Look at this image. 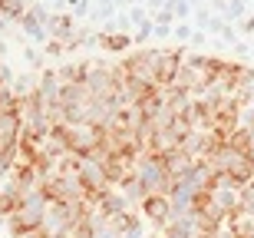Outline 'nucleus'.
<instances>
[{"label":"nucleus","mask_w":254,"mask_h":238,"mask_svg":"<svg viewBox=\"0 0 254 238\" xmlns=\"http://www.w3.org/2000/svg\"><path fill=\"white\" fill-rule=\"evenodd\" d=\"M135 175H139L142 189L149 192V195H169L172 175H169V169H165L162 156H155V153H142L139 159H135Z\"/></svg>","instance_id":"nucleus-1"},{"label":"nucleus","mask_w":254,"mask_h":238,"mask_svg":"<svg viewBox=\"0 0 254 238\" xmlns=\"http://www.w3.org/2000/svg\"><path fill=\"white\" fill-rule=\"evenodd\" d=\"M185 47H172V50H159V63H155V86L159 89H169L179 77L182 63H185Z\"/></svg>","instance_id":"nucleus-2"},{"label":"nucleus","mask_w":254,"mask_h":238,"mask_svg":"<svg viewBox=\"0 0 254 238\" xmlns=\"http://www.w3.org/2000/svg\"><path fill=\"white\" fill-rule=\"evenodd\" d=\"M142 219L152 225V232H165V225L172 222V202L169 195H145L135 209Z\"/></svg>","instance_id":"nucleus-3"},{"label":"nucleus","mask_w":254,"mask_h":238,"mask_svg":"<svg viewBox=\"0 0 254 238\" xmlns=\"http://www.w3.org/2000/svg\"><path fill=\"white\" fill-rule=\"evenodd\" d=\"M86 96L89 99H109L116 89V79H113V67L106 63H89V73H86Z\"/></svg>","instance_id":"nucleus-4"},{"label":"nucleus","mask_w":254,"mask_h":238,"mask_svg":"<svg viewBox=\"0 0 254 238\" xmlns=\"http://www.w3.org/2000/svg\"><path fill=\"white\" fill-rule=\"evenodd\" d=\"M109 229L116 232V238H145V219L135 209H129L123 215L109 219Z\"/></svg>","instance_id":"nucleus-5"},{"label":"nucleus","mask_w":254,"mask_h":238,"mask_svg":"<svg viewBox=\"0 0 254 238\" xmlns=\"http://www.w3.org/2000/svg\"><path fill=\"white\" fill-rule=\"evenodd\" d=\"M96 43L106 50V53H126L132 47V33H123V30H116V23H106L103 33H96Z\"/></svg>","instance_id":"nucleus-6"},{"label":"nucleus","mask_w":254,"mask_h":238,"mask_svg":"<svg viewBox=\"0 0 254 238\" xmlns=\"http://www.w3.org/2000/svg\"><path fill=\"white\" fill-rule=\"evenodd\" d=\"M47 33L53 40H60V43H69L76 37V17L73 13H53L47 23Z\"/></svg>","instance_id":"nucleus-7"},{"label":"nucleus","mask_w":254,"mask_h":238,"mask_svg":"<svg viewBox=\"0 0 254 238\" xmlns=\"http://www.w3.org/2000/svg\"><path fill=\"white\" fill-rule=\"evenodd\" d=\"M132 205L126 202V195L119 189H109V192H103V199L96 202V212L99 215H106V219H116V215H123V212H129Z\"/></svg>","instance_id":"nucleus-8"},{"label":"nucleus","mask_w":254,"mask_h":238,"mask_svg":"<svg viewBox=\"0 0 254 238\" xmlns=\"http://www.w3.org/2000/svg\"><path fill=\"white\" fill-rule=\"evenodd\" d=\"M119 192L126 195V202H129L132 209H139V202L145 199V195H149V192L142 189V182H139V175H135V169H132L129 175H126V179L119 182Z\"/></svg>","instance_id":"nucleus-9"},{"label":"nucleus","mask_w":254,"mask_h":238,"mask_svg":"<svg viewBox=\"0 0 254 238\" xmlns=\"http://www.w3.org/2000/svg\"><path fill=\"white\" fill-rule=\"evenodd\" d=\"M17 23H20V30H23V33H27V37L33 40V43H47V40H50L47 27H43V23H40V20L33 17V13H30V10H27V13H23V17L17 20Z\"/></svg>","instance_id":"nucleus-10"},{"label":"nucleus","mask_w":254,"mask_h":238,"mask_svg":"<svg viewBox=\"0 0 254 238\" xmlns=\"http://www.w3.org/2000/svg\"><path fill=\"white\" fill-rule=\"evenodd\" d=\"M86 73H89V63H86V60H79V63H63V67L57 70L60 83H86Z\"/></svg>","instance_id":"nucleus-11"},{"label":"nucleus","mask_w":254,"mask_h":238,"mask_svg":"<svg viewBox=\"0 0 254 238\" xmlns=\"http://www.w3.org/2000/svg\"><path fill=\"white\" fill-rule=\"evenodd\" d=\"M27 0H0V17L10 20V23H17L23 13H27Z\"/></svg>","instance_id":"nucleus-12"},{"label":"nucleus","mask_w":254,"mask_h":238,"mask_svg":"<svg viewBox=\"0 0 254 238\" xmlns=\"http://www.w3.org/2000/svg\"><path fill=\"white\" fill-rule=\"evenodd\" d=\"M20 202H23V195H17L13 189H0V219H10L20 209Z\"/></svg>","instance_id":"nucleus-13"},{"label":"nucleus","mask_w":254,"mask_h":238,"mask_svg":"<svg viewBox=\"0 0 254 238\" xmlns=\"http://www.w3.org/2000/svg\"><path fill=\"white\" fill-rule=\"evenodd\" d=\"M221 17L228 20V23H241V20L248 17V7L241 3V0H228V7H225V13Z\"/></svg>","instance_id":"nucleus-14"},{"label":"nucleus","mask_w":254,"mask_h":238,"mask_svg":"<svg viewBox=\"0 0 254 238\" xmlns=\"http://www.w3.org/2000/svg\"><path fill=\"white\" fill-rule=\"evenodd\" d=\"M191 33H195V27H191L189 20H179V23H175V27H172V37L179 40L182 47H185V43H189V40H191Z\"/></svg>","instance_id":"nucleus-15"},{"label":"nucleus","mask_w":254,"mask_h":238,"mask_svg":"<svg viewBox=\"0 0 254 238\" xmlns=\"http://www.w3.org/2000/svg\"><path fill=\"white\" fill-rule=\"evenodd\" d=\"M241 209H245L248 219H254V179L241 189Z\"/></svg>","instance_id":"nucleus-16"},{"label":"nucleus","mask_w":254,"mask_h":238,"mask_svg":"<svg viewBox=\"0 0 254 238\" xmlns=\"http://www.w3.org/2000/svg\"><path fill=\"white\" fill-rule=\"evenodd\" d=\"M152 17V23H159V27H175L179 20H175V13H172L169 7H162V10H155V13H149Z\"/></svg>","instance_id":"nucleus-17"},{"label":"nucleus","mask_w":254,"mask_h":238,"mask_svg":"<svg viewBox=\"0 0 254 238\" xmlns=\"http://www.w3.org/2000/svg\"><path fill=\"white\" fill-rule=\"evenodd\" d=\"M152 33H155V23H152V17H149L145 23H139V27H135V33H132V43H145Z\"/></svg>","instance_id":"nucleus-18"},{"label":"nucleus","mask_w":254,"mask_h":238,"mask_svg":"<svg viewBox=\"0 0 254 238\" xmlns=\"http://www.w3.org/2000/svg\"><path fill=\"white\" fill-rule=\"evenodd\" d=\"M69 238H96V229L89 222H76L73 229H69Z\"/></svg>","instance_id":"nucleus-19"},{"label":"nucleus","mask_w":254,"mask_h":238,"mask_svg":"<svg viewBox=\"0 0 254 238\" xmlns=\"http://www.w3.org/2000/svg\"><path fill=\"white\" fill-rule=\"evenodd\" d=\"M126 17H129L132 27H139V23H145V20H149V10H145V7H135V3H132V7L126 10Z\"/></svg>","instance_id":"nucleus-20"},{"label":"nucleus","mask_w":254,"mask_h":238,"mask_svg":"<svg viewBox=\"0 0 254 238\" xmlns=\"http://www.w3.org/2000/svg\"><path fill=\"white\" fill-rule=\"evenodd\" d=\"M43 50H47V57H63V53H66V43H60V40L50 37L47 43H43Z\"/></svg>","instance_id":"nucleus-21"},{"label":"nucleus","mask_w":254,"mask_h":238,"mask_svg":"<svg viewBox=\"0 0 254 238\" xmlns=\"http://www.w3.org/2000/svg\"><path fill=\"white\" fill-rule=\"evenodd\" d=\"M191 17H195V30H205L208 27V20H211V10H191Z\"/></svg>","instance_id":"nucleus-22"},{"label":"nucleus","mask_w":254,"mask_h":238,"mask_svg":"<svg viewBox=\"0 0 254 238\" xmlns=\"http://www.w3.org/2000/svg\"><path fill=\"white\" fill-rule=\"evenodd\" d=\"M225 27H228V20H225V17H218V13H211V20H208V27H205V30H208V33H221Z\"/></svg>","instance_id":"nucleus-23"},{"label":"nucleus","mask_w":254,"mask_h":238,"mask_svg":"<svg viewBox=\"0 0 254 238\" xmlns=\"http://www.w3.org/2000/svg\"><path fill=\"white\" fill-rule=\"evenodd\" d=\"M69 10H73V17H86V13L93 10V3H89V0H76V3H73Z\"/></svg>","instance_id":"nucleus-24"},{"label":"nucleus","mask_w":254,"mask_h":238,"mask_svg":"<svg viewBox=\"0 0 254 238\" xmlns=\"http://www.w3.org/2000/svg\"><path fill=\"white\" fill-rule=\"evenodd\" d=\"M218 37L225 40V43H238V30H235V23H228V27L221 30V33H218Z\"/></svg>","instance_id":"nucleus-25"},{"label":"nucleus","mask_w":254,"mask_h":238,"mask_svg":"<svg viewBox=\"0 0 254 238\" xmlns=\"http://www.w3.org/2000/svg\"><path fill=\"white\" fill-rule=\"evenodd\" d=\"M238 30H241V33H248V37H254V13H248V17L238 23Z\"/></svg>","instance_id":"nucleus-26"},{"label":"nucleus","mask_w":254,"mask_h":238,"mask_svg":"<svg viewBox=\"0 0 254 238\" xmlns=\"http://www.w3.org/2000/svg\"><path fill=\"white\" fill-rule=\"evenodd\" d=\"M205 30H195V33H191V40H189V43H191V47H205Z\"/></svg>","instance_id":"nucleus-27"},{"label":"nucleus","mask_w":254,"mask_h":238,"mask_svg":"<svg viewBox=\"0 0 254 238\" xmlns=\"http://www.w3.org/2000/svg\"><path fill=\"white\" fill-rule=\"evenodd\" d=\"M23 57H27L30 63H33V67H40V53H37L33 47H27V50H23Z\"/></svg>","instance_id":"nucleus-28"},{"label":"nucleus","mask_w":254,"mask_h":238,"mask_svg":"<svg viewBox=\"0 0 254 238\" xmlns=\"http://www.w3.org/2000/svg\"><path fill=\"white\" fill-rule=\"evenodd\" d=\"M165 7V0H145V10H149V13H155V10H162Z\"/></svg>","instance_id":"nucleus-29"},{"label":"nucleus","mask_w":254,"mask_h":238,"mask_svg":"<svg viewBox=\"0 0 254 238\" xmlns=\"http://www.w3.org/2000/svg\"><path fill=\"white\" fill-rule=\"evenodd\" d=\"M169 33H172V27H159V23H155V37H159V40H165Z\"/></svg>","instance_id":"nucleus-30"},{"label":"nucleus","mask_w":254,"mask_h":238,"mask_svg":"<svg viewBox=\"0 0 254 238\" xmlns=\"http://www.w3.org/2000/svg\"><path fill=\"white\" fill-rule=\"evenodd\" d=\"M96 238H116V232H113V229H109V225H106V229H103V232H96Z\"/></svg>","instance_id":"nucleus-31"},{"label":"nucleus","mask_w":254,"mask_h":238,"mask_svg":"<svg viewBox=\"0 0 254 238\" xmlns=\"http://www.w3.org/2000/svg\"><path fill=\"white\" fill-rule=\"evenodd\" d=\"M191 3V10H205V0H189Z\"/></svg>","instance_id":"nucleus-32"},{"label":"nucleus","mask_w":254,"mask_h":238,"mask_svg":"<svg viewBox=\"0 0 254 238\" xmlns=\"http://www.w3.org/2000/svg\"><path fill=\"white\" fill-rule=\"evenodd\" d=\"M145 238H162V232H152V235H145Z\"/></svg>","instance_id":"nucleus-33"},{"label":"nucleus","mask_w":254,"mask_h":238,"mask_svg":"<svg viewBox=\"0 0 254 238\" xmlns=\"http://www.w3.org/2000/svg\"><path fill=\"white\" fill-rule=\"evenodd\" d=\"M129 3H145V0H129Z\"/></svg>","instance_id":"nucleus-34"},{"label":"nucleus","mask_w":254,"mask_h":238,"mask_svg":"<svg viewBox=\"0 0 254 238\" xmlns=\"http://www.w3.org/2000/svg\"><path fill=\"white\" fill-rule=\"evenodd\" d=\"M47 3H60V0H47Z\"/></svg>","instance_id":"nucleus-35"}]
</instances>
